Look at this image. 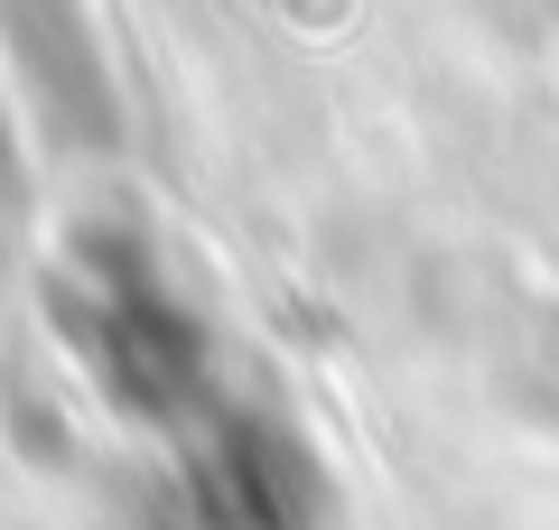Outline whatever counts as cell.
I'll return each instance as SVG.
<instances>
[{
    "instance_id": "cell-1",
    "label": "cell",
    "mask_w": 559,
    "mask_h": 530,
    "mask_svg": "<svg viewBox=\"0 0 559 530\" xmlns=\"http://www.w3.org/2000/svg\"><path fill=\"white\" fill-rule=\"evenodd\" d=\"M197 503H205V530H318L326 511V474L280 419H252V410H224V419H197Z\"/></svg>"
}]
</instances>
